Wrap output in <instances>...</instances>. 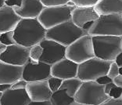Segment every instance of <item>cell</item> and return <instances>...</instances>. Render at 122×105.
<instances>
[{"label": "cell", "mask_w": 122, "mask_h": 105, "mask_svg": "<svg viewBox=\"0 0 122 105\" xmlns=\"http://www.w3.org/2000/svg\"><path fill=\"white\" fill-rule=\"evenodd\" d=\"M113 82L115 84L116 87L122 88V76L118 75L116 78L113 79Z\"/></svg>", "instance_id": "34"}, {"label": "cell", "mask_w": 122, "mask_h": 105, "mask_svg": "<svg viewBox=\"0 0 122 105\" xmlns=\"http://www.w3.org/2000/svg\"><path fill=\"white\" fill-rule=\"evenodd\" d=\"M95 57L107 62H114L122 51V37L95 36L92 37Z\"/></svg>", "instance_id": "2"}, {"label": "cell", "mask_w": 122, "mask_h": 105, "mask_svg": "<svg viewBox=\"0 0 122 105\" xmlns=\"http://www.w3.org/2000/svg\"><path fill=\"white\" fill-rule=\"evenodd\" d=\"M51 66L41 62H34L28 59L23 66L22 79L27 82L47 80L51 77Z\"/></svg>", "instance_id": "9"}, {"label": "cell", "mask_w": 122, "mask_h": 105, "mask_svg": "<svg viewBox=\"0 0 122 105\" xmlns=\"http://www.w3.org/2000/svg\"><path fill=\"white\" fill-rule=\"evenodd\" d=\"M13 34L17 45L30 48L46 39V30L37 19H21Z\"/></svg>", "instance_id": "1"}, {"label": "cell", "mask_w": 122, "mask_h": 105, "mask_svg": "<svg viewBox=\"0 0 122 105\" xmlns=\"http://www.w3.org/2000/svg\"><path fill=\"white\" fill-rule=\"evenodd\" d=\"M114 62H115L116 64L118 65L119 68L122 67V51L118 55V56L116 58V59H115Z\"/></svg>", "instance_id": "37"}, {"label": "cell", "mask_w": 122, "mask_h": 105, "mask_svg": "<svg viewBox=\"0 0 122 105\" xmlns=\"http://www.w3.org/2000/svg\"><path fill=\"white\" fill-rule=\"evenodd\" d=\"M27 82L24 79H20L11 85V90H25Z\"/></svg>", "instance_id": "29"}, {"label": "cell", "mask_w": 122, "mask_h": 105, "mask_svg": "<svg viewBox=\"0 0 122 105\" xmlns=\"http://www.w3.org/2000/svg\"><path fill=\"white\" fill-rule=\"evenodd\" d=\"M44 9L39 0H22L20 7H14L13 10L21 19H37Z\"/></svg>", "instance_id": "14"}, {"label": "cell", "mask_w": 122, "mask_h": 105, "mask_svg": "<svg viewBox=\"0 0 122 105\" xmlns=\"http://www.w3.org/2000/svg\"><path fill=\"white\" fill-rule=\"evenodd\" d=\"M85 34H88L70 20L46 30V39L53 41L66 48Z\"/></svg>", "instance_id": "3"}, {"label": "cell", "mask_w": 122, "mask_h": 105, "mask_svg": "<svg viewBox=\"0 0 122 105\" xmlns=\"http://www.w3.org/2000/svg\"><path fill=\"white\" fill-rule=\"evenodd\" d=\"M11 85L12 84H0V92L1 93H5L7 90L11 89Z\"/></svg>", "instance_id": "35"}, {"label": "cell", "mask_w": 122, "mask_h": 105, "mask_svg": "<svg viewBox=\"0 0 122 105\" xmlns=\"http://www.w3.org/2000/svg\"><path fill=\"white\" fill-rule=\"evenodd\" d=\"M78 65L66 58L51 66V76L62 80L76 78Z\"/></svg>", "instance_id": "13"}, {"label": "cell", "mask_w": 122, "mask_h": 105, "mask_svg": "<svg viewBox=\"0 0 122 105\" xmlns=\"http://www.w3.org/2000/svg\"><path fill=\"white\" fill-rule=\"evenodd\" d=\"M121 98H122V96H121Z\"/></svg>", "instance_id": "45"}, {"label": "cell", "mask_w": 122, "mask_h": 105, "mask_svg": "<svg viewBox=\"0 0 122 105\" xmlns=\"http://www.w3.org/2000/svg\"><path fill=\"white\" fill-rule=\"evenodd\" d=\"M93 23H94V22H88V23H86L84 26L82 27V28H81V29H82L83 30H84L85 32H86L87 34H88V30H89L91 29V27H92Z\"/></svg>", "instance_id": "36"}, {"label": "cell", "mask_w": 122, "mask_h": 105, "mask_svg": "<svg viewBox=\"0 0 122 105\" xmlns=\"http://www.w3.org/2000/svg\"><path fill=\"white\" fill-rule=\"evenodd\" d=\"M5 48H6V47L3 45H2V44H0V57H1L2 54L3 53L4 51L5 50Z\"/></svg>", "instance_id": "39"}, {"label": "cell", "mask_w": 122, "mask_h": 105, "mask_svg": "<svg viewBox=\"0 0 122 105\" xmlns=\"http://www.w3.org/2000/svg\"><path fill=\"white\" fill-rule=\"evenodd\" d=\"M5 5V0H0V9Z\"/></svg>", "instance_id": "40"}, {"label": "cell", "mask_w": 122, "mask_h": 105, "mask_svg": "<svg viewBox=\"0 0 122 105\" xmlns=\"http://www.w3.org/2000/svg\"><path fill=\"white\" fill-rule=\"evenodd\" d=\"M109 99L104 93V86L96 81L83 82L74 97V102L85 105H101Z\"/></svg>", "instance_id": "4"}, {"label": "cell", "mask_w": 122, "mask_h": 105, "mask_svg": "<svg viewBox=\"0 0 122 105\" xmlns=\"http://www.w3.org/2000/svg\"><path fill=\"white\" fill-rule=\"evenodd\" d=\"M88 34L95 36H115L122 37V16L113 14L99 16L94 22L92 27L88 30Z\"/></svg>", "instance_id": "5"}, {"label": "cell", "mask_w": 122, "mask_h": 105, "mask_svg": "<svg viewBox=\"0 0 122 105\" xmlns=\"http://www.w3.org/2000/svg\"><path fill=\"white\" fill-rule=\"evenodd\" d=\"M77 8H94L98 0H71Z\"/></svg>", "instance_id": "24"}, {"label": "cell", "mask_w": 122, "mask_h": 105, "mask_svg": "<svg viewBox=\"0 0 122 105\" xmlns=\"http://www.w3.org/2000/svg\"><path fill=\"white\" fill-rule=\"evenodd\" d=\"M121 49H122V41H121Z\"/></svg>", "instance_id": "44"}, {"label": "cell", "mask_w": 122, "mask_h": 105, "mask_svg": "<svg viewBox=\"0 0 122 105\" xmlns=\"http://www.w3.org/2000/svg\"><path fill=\"white\" fill-rule=\"evenodd\" d=\"M116 86L115 84L113 83V82H110V83H108L107 84L106 86H104V93H105V94L106 95H109V93L110 92V90H111L113 87H115Z\"/></svg>", "instance_id": "33"}, {"label": "cell", "mask_w": 122, "mask_h": 105, "mask_svg": "<svg viewBox=\"0 0 122 105\" xmlns=\"http://www.w3.org/2000/svg\"><path fill=\"white\" fill-rule=\"evenodd\" d=\"M71 105H85V104H78V103H76V102H74L72 103Z\"/></svg>", "instance_id": "41"}, {"label": "cell", "mask_w": 122, "mask_h": 105, "mask_svg": "<svg viewBox=\"0 0 122 105\" xmlns=\"http://www.w3.org/2000/svg\"><path fill=\"white\" fill-rule=\"evenodd\" d=\"M0 44L5 45V47L16 44L14 39V34H13V31L3 33V34H0Z\"/></svg>", "instance_id": "23"}, {"label": "cell", "mask_w": 122, "mask_h": 105, "mask_svg": "<svg viewBox=\"0 0 122 105\" xmlns=\"http://www.w3.org/2000/svg\"><path fill=\"white\" fill-rule=\"evenodd\" d=\"M69 0H41V2L45 8L58 7L66 5Z\"/></svg>", "instance_id": "25"}, {"label": "cell", "mask_w": 122, "mask_h": 105, "mask_svg": "<svg viewBox=\"0 0 122 105\" xmlns=\"http://www.w3.org/2000/svg\"><path fill=\"white\" fill-rule=\"evenodd\" d=\"M74 8L75 7L67 5L50 8L44 7L37 20L44 29L48 30L60 24L71 20V13Z\"/></svg>", "instance_id": "7"}, {"label": "cell", "mask_w": 122, "mask_h": 105, "mask_svg": "<svg viewBox=\"0 0 122 105\" xmlns=\"http://www.w3.org/2000/svg\"><path fill=\"white\" fill-rule=\"evenodd\" d=\"M101 105H122V98H118V99L110 98L109 100H107L106 102H104Z\"/></svg>", "instance_id": "32"}, {"label": "cell", "mask_w": 122, "mask_h": 105, "mask_svg": "<svg viewBox=\"0 0 122 105\" xmlns=\"http://www.w3.org/2000/svg\"><path fill=\"white\" fill-rule=\"evenodd\" d=\"M43 53V48L40 45H36L30 48L29 50V59L34 62H40L41 57Z\"/></svg>", "instance_id": "22"}, {"label": "cell", "mask_w": 122, "mask_h": 105, "mask_svg": "<svg viewBox=\"0 0 122 105\" xmlns=\"http://www.w3.org/2000/svg\"><path fill=\"white\" fill-rule=\"evenodd\" d=\"M94 9L99 16L122 14V0H98Z\"/></svg>", "instance_id": "19"}, {"label": "cell", "mask_w": 122, "mask_h": 105, "mask_svg": "<svg viewBox=\"0 0 122 105\" xmlns=\"http://www.w3.org/2000/svg\"><path fill=\"white\" fill-rule=\"evenodd\" d=\"M2 94H3V93H1V92H0V99H1V98H2Z\"/></svg>", "instance_id": "43"}, {"label": "cell", "mask_w": 122, "mask_h": 105, "mask_svg": "<svg viewBox=\"0 0 122 105\" xmlns=\"http://www.w3.org/2000/svg\"><path fill=\"white\" fill-rule=\"evenodd\" d=\"M119 75V67L118 65L116 64L115 62H112L111 64L110 65L109 70L107 72V76L110 78L111 79H113L116 78Z\"/></svg>", "instance_id": "27"}, {"label": "cell", "mask_w": 122, "mask_h": 105, "mask_svg": "<svg viewBox=\"0 0 122 105\" xmlns=\"http://www.w3.org/2000/svg\"><path fill=\"white\" fill-rule=\"evenodd\" d=\"M28 105H52L50 101H43V102H35L30 101Z\"/></svg>", "instance_id": "38"}, {"label": "cell", "mask_w": 122, "mask_h": 105, "mask_svg": "<svg viewBox=\"0 0 122 105\" xmlns=\"http://www.w3.org/2000/svg\"><path fill=\"white\" fill-rule=\"evenodd\" d=\"M97 83H99V85H102V86H106L108 83H110V82H113V79H111L110 78H109L107 75L106 76H103L99 78L96 81Z\"/></svg>", "instance_id": "31"}, {"label": "cell", "mask_w": 122, "mask_h": 105, "mask_svg": "<svg viewBox=\"0 0 122 105\" xmlns=\"http://www.w3.org/2000/svg\"><path fill=\"white\" fill-rule=\"evenodd\" d=\"M47 81H48L49 89H50V90L52 91V93H54V92H56V91L60 90L63 80L60 79L56 78V77L51 76L47 79Z\"/></svg>", "instance_id": "26"}, {"label": "cell", "mask_w": 122, "mask_h": 105, "mask_svg": "<svg viewBox=\"0 0 122 105\" xmlns=\"http://www.w3.org/2000/svg\"><path fill=\"white\" fill-rule=\"evenodd\" d=\"M99 16L97 14L94 8H77L75 7L71 13V21L79 28L88 22H95Z\"/></svg>", "instance_id": "17"}, {"label": "cell", "mask_w": 122, "mask_h": 105, "mask_svg": "<svg viewBox=\"0 0 122 105\" xmlns=\"http://www.w3.org/2000/svg\"><path fill=\"white\" fill-rule=\"evenodd\" d=\"M109 97L110 98H113V99H118L121 98L122 96V88L115 87L110 90V92L109 93Z\"/></svg>", "instance_id": "28"}, {"label": "cell", "mask_w": 122, "mask_h": 105, "mask_svg": "<svg viewBox=\"0 0 122 105\" xmlns=\"http://www.w3.org/2000/svg\"><path fill=\"white\" fill-rule=\"evenodd\" d=\"M119 75L122 76V67L119 68Z\"/></svg>", "instance_id": "42"}, {"label": "cell", "mask_w": 122, "mask_h": 105, "mask_svg": "<svg viewBox=\"0 0 122 105\" xmlns=\"http://www.w3.org/2000/svg\"><path fill=\"white\" fill-rule=\"evenodd\" d=\"M22 3V0H17V1H12V0H5V5L10 8L20 7Z\"/></svg>", "instance_id": "30"}, {"label": "cell", "mask_w": 122, "mask_h": 105, "mask_svg": "<svg viewBox=\"0 0 122 105\" xmlns=\"http://www.w3.org/2000/svg\"><path fill=\"white\" fill-rule=\"evenodd\" d=\"M43 48V53L40 62L52 65L60 60L65 59L66 48L53 41L43 40L39 44Z\"/></svg>", "instance_id": "11"}, {"label": "cell", "mask_w": 122, "mask_h": 105, "mask_svg": "<svg viewBox=\"0 0 122 105\" xmlns=\"http://www.w3.org/2000/svg\"><path fill=\"white\" fill-rule=\"evenodd\" d=\"M30 102L25 90H9L3 93L0 105H28Z\"/></svg>", "instance_id": "18"}, {"label": "cell", "mask_w": 122, "mask_h": 105, "mask_svg": "<svg viewBox=\"0 0 122 105\" xmlns=\"http://www.w3.org/2000/svg\"><path fill=\"white\" fill-rule=\"evenodd\" d=\"M20 20L13 8L4 5L0 9V34L13 31Z\"/></svg>", "instance_id": "15"}, {"label": "cell", "mask_w": 122, "mask_h": 105, "mask_svg": "<svg viewBox=\"0 0 122 105\" xmlns=\"http://www.w3.org/2000/svg\"><path fill=\"white\" fill-rule=\"evenodd\" d=\"M82 81H81L78 78H73L63 80L62 84L60 86V90H66V94L70 97L74 98L76 95L77 92L80 89L82 84Z\"/></svg>", "instance_id": "20"}, {"label": "cell", "mask_w": 122, "mask_h": 105, "mask_svg": "<svg viewBox=\"0 0 122 105\" xmlns=\"http://www.w3.org/2000/svg\"><path fill=\"white\" fill-rule=\"evenodd\" d=\"M95 57L92 39L88 34L78 38L66 48L65 58L77 65Z\"/></svg>", "instance_id": "6"}, {"label": "cell", "mask_w": 122, "mask_h": 105, "mask_svg": "<svg viewBox=\"0 0 122 105\" xmlns=\"http://www.w3.org/2000/svg\"><path fill=\"white\" fill-rule=\"evenodd\" d=\"M49 101L52 105H71L74 102V100L66 94V90L60 89L52 93Z\"/></svg>", "instance_id": "21"}, {"label": "cell", "mask_w": 122, "mask_h": 105, "mask_svg": "<svg viewBox=\"0 0 122 105\" xmlns=\"http://www.w3.org/2000/svg\"><path fill=\"white\" fill-rule=\"evenodd\" d=\"M29 50L30 48L17 44L8 46L0 57V61L11 65L23 67L29 59Z\"/></svg>", "instance_id": "10"}, {"label": "cell", "mask_w": 122, "mask_h": 105, "mask_svg": "<svg viewBox=\"0 0 122 105\" xmlns=\"http://www.w3.org/2000/svg\"><path fill=\"white\" fill-rule=\"evenodd\" d=\"M23 67L6 64L0 61V84H13L22 79Z\"/></svg>", "instance_id": "16"}, {"label": "cell", "mask_w": 122, "mask_h": 105, "mask_svg": "<svg viewBox=\"0 0 122 105\" xmlns=\"http://www.w3.org/2000/svg\"><path fill=\"white\" fill-rule=\"evenodd\" d=\"M121 16H122V14H121Z\"/></svg>", "instance_id": "46"}, {"label": "cell", "mask_w": 122, "mask_h": 105, "mask_svg": "<svg viewBox=\"0 0 122 105\" xmlns=\"http://www.w3.org/2000/svg\"><path fill=\"white\" fill-rule=\"evenodd\" d=\"M110 64V62L94 57L78 65L77 78L82 82L96 81L99 78L107 75Z\"/></svg>", "instance_id": "8"}, {"label": "cell", "mask_w": 122, "mask_h": 105, "mask_svg": "<svg viewBox=\"0 0 122 105\" xmlns=\"http://www.w3.org/2000/svg\"><path fill=\"white\" fill-rule=\"evenodd\" d=\"M25 90L30 101L35 102L49 101L52 94L47 80L28 82Z\"/></svg>", "instance_id": "12"}]
</instances>
